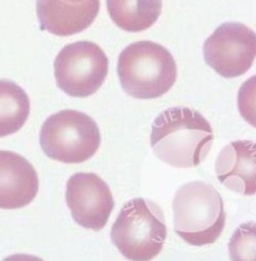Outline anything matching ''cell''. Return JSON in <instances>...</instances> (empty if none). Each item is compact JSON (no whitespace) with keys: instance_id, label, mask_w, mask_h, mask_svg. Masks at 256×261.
<instances>
[{"instance_id":"1","label":"cell","mask_w":256,"mask_h":261,"mask_svg":"<svg viewBox=\"0 0 256 261\" xmlns=\"http://www.w3.org/2000/svg\"><path fill=\"white\" fill-rule=\"evenodd\" d=\"M213 131L202 114L189 107H171L154 120L150 144L162 162L178 168L199 165L209 153Z\"/></svg>"},{"instance_id":"2","label":"cell","mask_w":256,"mask_h":261,"mask_svg":"<svg viewBox=\"0 0 256 261\" xmlns=\"http://www.w3.org/2000/svg\"><path fill=\"white\" fill-rule=\"evenodd\" d=\"M117 73L128 95L137 99H154L173 86L177 66L172 54L162 45L137 41L120 53Z\"/></svg>"},{"instance_id":"3","label":"cell","mask_w":256,"mask_h":261,"mask_svg":"<svg viewBox=\"0 0 256 261\" xmlns=\"http://www.w3.org/2000/svg\"><path fill=\"white\" fill-rule=\"evenodd\" d=\"M172 208L174 231L190 245L212 244L224 229L223 200L210 184L192 181L182 185L173 198Z\"/></svg>"},{"instance_id":"4","label":"cell","mask_w":256,"mask_h":261,"mask_svg":"<svg viewBox=\"0 0 256 261\" xmlns=\"http://www.w3.org/2000/svg\"><path fill=\"white\" fill-rule=\"evenodd\" d=\"M110 235L124 257L151 260L162 251L167 236L163 211L151 200L131 199L121 209Z\"/></svg>"},{"instance_id":"5","label":"cell","mask_w":256,"mask_h":261,"mask_svg":"<svg viewBox=\"0 0 256 261\" xmlns=\"http://www.w3.org/2000/svg\"><path fill=\"white\" fill-rule=\"evenodd\" d=\"M39 139L47 156L67 164L88 160L101 142L97 123L87 114L72 109L49 116L41 127Z\"/></svg>"},{"instance_id":"6","label":"cell","mask_w":256,"mask_h":261,"mask_svg":"<svg viewBox=\"0 0 256 261\" xmlns=\"http://www.w3.org/2000/svg\"><path fill=\"white\" fill-rule=\"evenodd\" d=\"M109 61L101 47L91 41L64 46L55 58L54 75L58 87L69 96L94 94L108 74Z\"/></svg>"},{"instance_id":"7","label":"cell","mask_w":256,"mask_h":261,"mask_svg":"<svg viewBox=\"0 0 256 261\" xmlns=\"http://www.w3.org/2000/svg\"><path fill=\"white\" fill-rule=\"evenodd\" d=\"M203 54L205 62L222 77H239L254 62L255 33L239 22L223 23L205 40Z\"/></svg>"},{"instance_id":"8","label":"cell","mask_w":256,"mask_h":261,"mask_svg":"<svg viewBox=\"0 0 256 261\" xmlns=\"http://www.w3.org/2000/svg\"><path fill=\"white\" fill-rule=\"evenodd\" d=\"M66 203L77 224L95 231L104 228L114 208L109 186L92 172H79L68 179Z\"/></svg>"},{"instance_id":"9","label":"cell","mask_w":256,"mask_h":261,"mask_svg":"<svg viewBox=\"0 0 256 261\" xmlns=\"http://www.w3.org/2000/svg\"><path fill=\"white\" fill-rule=\"evenodd\" d=\"M100 9V0H36L40 28L57 36H70L90 27Z\"/></svg>"},{"instance_id":"10","label":"cell","mask_w":256,"mask_h":261,"mask_svg":"<svg viewBox=\"0 0 256 261\" xmlns=\"http://www.w3.org/2000/svg\"><path fill=\"white\" fill-rule=\"evenodd\" d=\"M38 188V175L26 158L0 150V208L24 207L36 197Z\"/></svg>"},{"instance_id":"11","label":"cell","mask_w":256,"mask_h":261,"mask_svg":"<svg viewBox=\"0 0 256 261\" xmlns=\"http://www.w3.org/2000/svg\"><path fill=\"white\" fill-rule=\"evenodd\" d=\"M215 172L222 185L243 195L255 194V144L252 140H237L219 153Z\"/></svg>"},{"instance_id":"12","label":"cell","mask_w":256,"mask_h":261,"mask_svg":"<svg viewBox=\"0 0 256 261\" xmlns=\"http://www.w3.org/2000/svg\"><path fill=\"white\" fill-rule=\"evenodd\" d=\"M112 21L128 32L144 31L157 21L162 0H106Z\"/></svg>"},{"instance_id":"13","label":"cell","mask_w":256,"mask_h":261,"mask_svg":"<svg viewBox=\"0 0 256 261\" xmlns=\"http://www.w3.org/2000/svg\"><path fill=\"white\" fill-rule=\"evenodd\" d=\"M30 113L25 91L16 83L0 80V137L20 130Z\"/></svg>"},{"instance_id":"14","label":"cell","mask_w":256,"mask_h":261,"mask_svg":"<svg viewBox=\"0 0 256 261\" xmlns=\"http://www.w3.org/2000/svg\"><path fill=\"white\" fill-rule=\"evenodd\" d=\"M254 223L241 225L229 243V252L232 259H242V254L251 253L254 256Z\"/></svg>"},{"instance_id":"15","label":"cell","mask_w":256,"mask_h":261,"mask_svg":"<svg viewBox=\"0 0 256 261\" xmlns=\"http://www.w3.org/2000/svg\"><path fill=\"white\" fill-rule=\"evenodd\" d=\"M70 2H82V1H85V0H68Z\"/></svg>"}]
</instances>
